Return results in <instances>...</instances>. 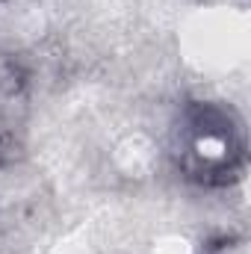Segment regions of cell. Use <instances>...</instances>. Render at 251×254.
<instances>
[{"label":"cell","mask_w":251,"mask_h":254,"mask_svg":"<svg viewBox=\"0 0 251 254\" xmlns=\"http://www.w3.org/2000/svg\"><path fill=\"white\" fill-rule=\"evenodd\" d=\"M178 163L184 175L207 184L228 187L246 169V127L243 119L213 101H189L184 110V133Z\"/></svg>","instance_id":"6da1fadb"}]
</instances>
